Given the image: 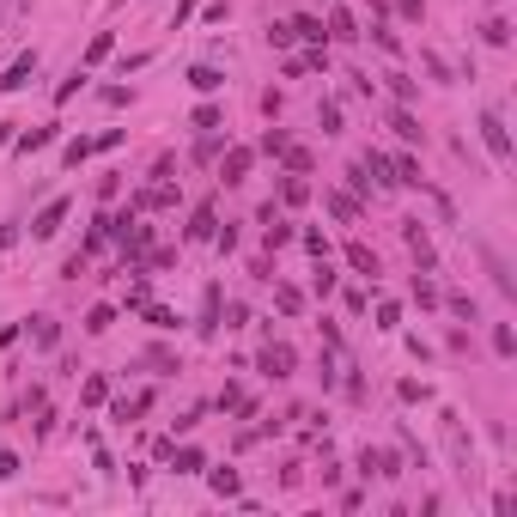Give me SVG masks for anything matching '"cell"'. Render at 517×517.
Segmentation results:
<instances>
[{
	"instance_id": "obj_1",
	"label": "cell",
	"mask_w": 517,
	"mask_h": 517,
	"mask_svg": "<svg viewBox=\"0 0 517 517\" xmlns=\"http://www.w3.org/2000/svg\"><path fill=\"white\" fill-rule=\"evenodd\" d=\"M475 128H481V140H487V153L505 165V159H511V128H505V116H499V110H481Z\"/></svg>"
},
{
	"instance_id": "obj_2",
	"label": "cell",
	"mask_w": 517,
	"mask_h": 517,
	"mask_svg": "<svg viewBox=\"0 0 517 517\" xmlns=\"http://www.w3.org/2000/svg\"><path fill=\"white\" fill-rule=\"evenodd\" d=\"M31 73H37V49H25L7 73H0V92H19V86H31Z\"/></svg>"
},
{
	"instance_id": "obj_3",
	"label": "cell",
	"mask_w": 517,
	"mask_h": 517,
	"mask_svg": "<svg viewBox=\"0 0 517 517\" xmlns=\"http://www.w3.org/2000/svg\"><path fill=\"white\" fill-rule=\"evenodd\" d=\"M61 219H67V201H49V207L31 219V238H55V232H61Z\"/></svg>"
},
{
	"instance_id": "obj_4",
	"label": "cell",
	"mask_w": 517,
	"mask_h": 517,
	"mask_svg": "<svg viewBox=\"0 0 517 517\" xmlns=\"http://www.w3.org/2000/svg\"><path fill=\"white\" fill-rule=\"evenodd\" d=\"M250 159H256L250 146H232V153H226V165H219V177H226V183H244V177H250Z\"/></svg>"
},
{
	"instance_id": "obj_5",
	"label": "cell",
	"mask_w": 517,
	"mask_h": 517,
	"mask_svg": "<svg viewBox=\"0 0 517 517\" xmlns=\"http://www.w3.org/2000/svg\"><path fill=\"white\" fill-rule=\"evenodd\" d=\"M219 232V219H213V201H201L195 213H189V238H213Z\"/></svg>"
},
{
	"instance_id": "obj_6",
	"label": "cell",
	"mask_w": 517,
	"mask_h": 517,
	"mask_svg": "<svg viewBox=\"0 0 517 517\" xmlns=\"http://www.w3.org/2000/svg\"><path fill=\"white\" fill-rule=\"evenodd\" d=\"M359 469H365V475H384V481H390V475H402L390 451H365V457H359Z\"/></svg>"
},
{
	"instance_id": "obj_7",
	"label": "cell",
	"mask_w": 517,
	"mask_h": 517,
	"mask_svg": "<svg viewBox=\"0 0 517 517\" xmlns=\"http://www.w3.org/2000/svg\"><path fill=\"white\" fill-rule=\"evenodd\" d=\"M329 37H335V43H353V37H359V25H353V13H347V7H335V13H329Z\"/></svg>"
},
{
	"instance_id": "obj_8",
	"label": "cell",
	"mask_w": 517,
	"mask_h": 517,
	"mask_svg": "<svg viewBox=\"0 0 517 517\" xmlns=\"http://www.w3.org/2000/svg\"><path fill=\"white\" fill-rule=\"evenodd\" d=\"M292 37H305L311 49H323V43H329V31H323V19H292Z\"/></svg>"
},
{
	"instance_id": "obj_9",
	"label": "cell",
	"mask_w": 517,
	"mask_h": 517,
	"mask_svg": "<svg viewBox=\"0 0 517 517\" xmlns=\"http://www.w3.org/2000/svg\"><path fill=\"white\" fill-rule=\"evenodd\" d=\"M189 86L195 92H219V86H226V73H219V67H189Z\"/></svg>"
},
{
	"instance_id": "obj_10",
	"label": "cell",
	"mask_w": 517,
	"mask_h": 517,
	"mask_svg": "<svg viewBox=\"0 0 517 517\" xmlns=\"http://www.w3.org/2000/svg\"><path fill=\"white\" fill-rule=\"evenodd\" d=\"M262 372L286 378V372H292V347H268V353H262Z\"/></svg>"
},
{
	"instance_id": "obj_11",
	"label": "cell",
	"mask_w": 517,
	"mask_h": 517,
	"mask_svg": "<svg viewBox=\"0 0 517 517\" xmlns=\"http://www.w3.org/2000/svg\"><path fill=\"white\" fill-rule=\"evenodd\" d=\"M19 140V153H43V146L55 140V128H25V134H13Z\"/></svg>"
},
{
	"instance_id": "obj_12",
	"label": "cell",
	"mask_w": 517,
	"mask_h": 517,
	"mask_svg": "<svg viewBox=\"0 0 517 517\" xmlns=\"http://www.w3.org/2000/svg\"><path fill=\"white\" fill-rule=\"evenodd\" d=\"M408 250L420 256V268H432V244H426V232H420V219H408Z\"/></svg>"
},
{
	"instance_id": "obj_13",
	"label": "cell",
	"mask_w": 517,
	"mask_h": 517,
	"mask_svg": "<svg viewBox=\"0 0 517 517\" xmlns=\"http://www.w3.org/2000/svg\"><path fill=\"white\" fill-rule=\"evenodd\" d=\"M207 481H213L219 499H232V493H238V469H207Z\"/></svg>"
},
{
	"instance_id": "obj_14",
	"label": "cell",
	"mask_w": 517,
	"mask_h": 517,
	"mask_svg": "<svg viewBox=\"0 0 517 517\" xmlns=\"http://www.w3.org/2000/svg\"><path fill=\"white\" fill-rule=\"evenodd\" d=\"M347 262H353L359 274H378V256H372V250H365V244H347Z\"/></svg>"
},
{
	"instance_id": "obj_15",
	"label": "cell",
	"mask_w": 517,
	"mask_h": 517,
	"mask_svg": "<svg viewBox=\"0 0 517 517\" xmlns=\"http://www.w3.org/2000/svg\"><path fill=\"white\" fill-rule=\"evenodd\" d=\"M140 317H146V323H153V329H177V317H171L165 305H153V299H146V305H140Z\"/></svg>"
},
{
	"instance_id": "obj_16",
	"label": "cell",
	"mask_w": 517,
	"mask_h": 517,
	"mask_svg": "<svg viewBox=\"0 0 517 517\" xmlns=\"http://www.w3.org/2000/svg\"><path fill=\"white\" fill-rule=\"evenodd\" d=\"M390 128H396V134H402V140H420V122H414V116H408V110H390Z\"/></svg>"
},
{
	"instance_id": "obj_17",
	"label": "cell",
	"mask_w": 517,
	"mask_h": 517,
	"mask_svg": "<svg viewBox=\"0 0 517 517\" xmlns=\"http://www.w3.org/2000/svg\"><path fill=\"white\" fill-rule=\"evenodd\" d=\"M311 286L323 292V299H329V292H335V274H329V256H317V274H311Z\"/></svg>"
},
{
	"instance_id": "obj_18",
	"label": "cell",
	"mask_w": 517,
	"mask_h": 517,
	"mask_svg": "<svg viewBox=\"0 0 517 517\" xmlns=\"http://www.w3.org/2000/svg\"><path fill=\"white\" fill-rule=\"evenodd\" d=\"M110 323H116V311H110V305H92V317H86V329H92V335H104Z\"/></svg>"
},
{
	"instance_id": "obj_19",
	"label": "cell",
	"mask_w": 517,
	"mask_h": 517,
	"mask_svg": "<svg viewBox=\"0 0 517 517\" xmlns=\"http://www.w3.org/2000/svg\"><path fill=\"white\" fill-rule=\"evenodd\" d=\"M268 226V250H280V244H292V226H280V219H262Z\"/></svg>"
},
{
	"instance_id": "obj_20",
	"label": "cell",
	"mask_w": 517,
	"mask_h": 517,
	"mask_svg": "<svg viewBox=\"0 0 517 517\" xmlns=\"http://www.w3.org/2000/svg\"><path fill=\"white\" fill-rule=\"evenodd\" d=\"M61 159H67V165H86V159H92V140H67Z\"/></svg>"
},
{
	"instance_id": "obj_21",
	"label": "cell",
	"mask_w": 517,
	"mask_h": 517,
	"mask_svg": "<svg viewBox=\"0 0 517 517\" xmlns=\"http://www.w3.org/2000/svg\"><path fill=\"white\" fill-rule=\"evenodd\" d=\"M274 305H280V311H299L305 299H299V286H274Z\"/></svg>"
},
{
	"instance_id": "obj_22",
	"label": "cell",
	"mask_w": 517,
	"mask_h": 517,
	"mask_svg": "<svg viewBox=\"0 0 517 517\" xmlns=\"http://www.w3.org/2000/svg\"><path fill=\"white\" fill-rule=\"evenodd\" d=\"M280 195H286V201H292V207H299V201H305V195H311V183H305V177H286V189H280Z\"/></svg>"
},
{
	"instance_id": "obj_23",
	"label": "cell",
	"mask_w": 517,
	"mask_h": 517,
	"mask_svg": "<svg viewBox=\"0 0 517 517\" xmlns=\"http://www.w3.org/2000/svg\"><path fill=\"white\" fill-rule=\"evenodd\" d=\"M280 159H286V165H292V171H299V177H305V171H311V153H299V146H286V153H280Z\"/></svg>"
},
{
	"instance_id": "obj_24",
	"label": "cell",
	"mask_w": 517,
	"mask_h": 517,
	"mask_svg": "<svg viewBox=\"0 0 517 517\" xmlns=\"http://www.w3.org/2000/svg\"><path fill=\"white\" fill-rule=\"evenodd\" d=\"M317 122H323V134H341V110H335V104H323Z\"/></svg>"
},
{
	"instance_id": "obj_25",
	"label": "cell",
	"mask_w": 517,
	"mask_h": 517,
	"mask_svg": "<svg viewBox=\"0 0 517 517\" xmlns=\"http://www.w3.org/2000/svg\"><path fill=\"white\" fill-rule=\"evenodd\" d=\"M329 207H335L341 219H359V201H353V195H329Z\"/></svg>"
},
{
	"instance_id": "obj_26",
	"label": "cell",
	"mask_w": 517,
	"mask_h": 517,
	"mask_svg": "<svg viewBox=\"0 0 517 517\" xmlns=\"http://www.w3.org/2000/svg\"><path fill=\"white\" fill-rule=\"evenodd\" d=\"M414 299H420V305H438V286H432V280H420V274H414Z\"/></svg>"
},
{
	"instance_id": "obj_27",
	"label": "cell",
	"mask_w": 517,
	"mask_h": 517,
	"mask_svg": "<svg viewBox=\"0 0 517 517\" xmlns=\"http://www.w3.org/2000/svg\"><path fill=\"white\" fill-rule=\"evenodd\" d=\"M171 201H177L171 189H146V195H140V207H171Z\"/></svg>"
},
{
	"instance_id": "obj_28",
	"label": "cell",
	"mask_w": 517,
	"mask_h": 517,
	"mask_svg": "<svg viewBox=\"0 0 517 517\" xmlns=\"http://www.w3.org/2000/svg\"><path fill=\"white\" fill-rule=\"evenodd\" d=\"M268 43H274V49H292L299 37H292V25H274V31H268Z\"/></svg>"
},
{
	"instance_id": "obj_29",
	"label": "cell",
	"mask_w": 517,
	"mask_h": 517,
	"mask_svg": "<svg viewBox=\"0 0 517 517\" xmlns=\"http://www.w3.org/2000/svg\"><path fill=\"white\" fill-rule=\"evenodd\" d=\"M511 347H517V335H511L505 323H499V329H493V353H511Z\"/></svg>"
},
{
	"instance_id": "obj_30",
	"label": "cell",
	"mask_w": 517,
	"mask_h": 517,
	"mask_svg": "<svg viewBox=\"0 0 517 517\" xmlns=\"http://www.w3.org/2000/svg\"><path fill=\"white\" fill-rule=\"evenodd\" d=\"M80 396H86V402H92V408H98V402H104V396H110V384H104V378H92V384H86V390H80Z\"/></svg>"
},
{
	"instance_id": "obj_31",
	"label": "cell",
	"mask_w": 517,
	"mask_h": 517,
	"mask_svg": "<svg viewBox=\"0 0 517 517\" xmlns=\"http://www.w3.org/2000/svg\"><path fill=\"white\" fill-rule=\"evenodd\" d=\"M201 469V451H177V475H195Z\"/></svg>"
},
{
	"instance_id": "obj_32",
	"label": "cell",
	"mask_w": 517,
	"mask_h": 517,
	"mask_svg": "<svg viewBox=\"0 0 517 517\" xmlns=\"http://www.w3.org/2000/svg\"><path fill=\"white\" fill-rule=\"evenodd\" d=\"M13 475H19V457H13V451H0V481H13Z\"/></svg>"
},
{
	"instance_id": "obj_33",
	"label": "cell",
	"mask_w": 517,
	"mask_h": 517,
	"mask_svg": "<svg viewBox=\"0 0 517 517\" xmlns=\"http://www.w3.org/2000/svg\"><path fill=\"white\" fill-rule=\"evenodd\" d=\"M195 7H201V0H177V13H171V25H183V19H189Z\"/></svg>"
},
{
	"instance_id": "obj_34",
	"label": "cell",
	"mask_w": 517,
	"mask_h": 517,
	"mask_svg": "<svg viewBox=\"0 0 517 517\" xmlns=\"http://www.w3.org/2000/svg\"><path fill=\"white\" fill-rule=\"evenodd\" d=\"M396 7H402V19H420V0H396Z\"/></svg>"
},
{
	"instance_id": "obj_35",
	"label": "cell",
	"mask_w": 517,
	"mask_h": 517,
	"mask_svg": "<svg viewBox=\"0 0 517 517\" xmlns=\"http://www.w3.org/2000/svg\"><path fill=\"white\" fill-rule=\"evenodd\" d=\"M0 146H13V122H7V128H0Z\"/></svg>"
}]
</instances>
